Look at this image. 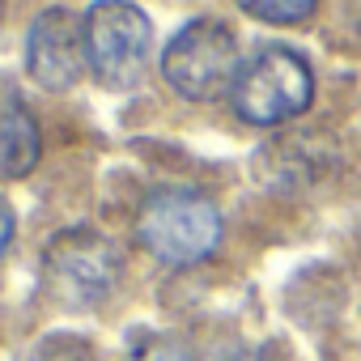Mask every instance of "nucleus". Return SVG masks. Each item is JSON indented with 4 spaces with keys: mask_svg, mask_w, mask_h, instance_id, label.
<instances>
[{
    "mask_svg": "<svg viewBox=\"0 0 361 361\" xmlns=\"http://www.w3.org/2000/svg\"><path fill=\"white\" fill-rule=\"evenodd\" d=\"M136 238L153 259H161L170 268L200 264L221 243V213L204 192L157 188L145 196V204L136 213Z\"/></svg>",
    "mask_w": 361,
    "mask_h": 361,
    "instance_id": "nucleus-1",
    "label": "nucleus"
},
{
    "mask_svg": "<svg viewBox=\"0 0 361 361\" xmlns=\"http://www.w3.org/2000/svg\"><path fill=\"white\" fill-rule=\"evenodd\" d=\"M119 276H123V251L90 226L60 230L43 247V289L64 310L102 306L115 293Z\"/></svg>",
    "mask_w": 361,
    "mask_h": 361,
    "instance_id": "nucleus-2",
    "label": "nucleus"
},
{
    "mask_svg": "<svg viewBox=\"0 0 361 361\" xmlns=\"http://www.w3.org/2000/svg\"><path fill=\"white\" fill-rule=\"evenodd\" d=\"M161 77L174 94L192 102L217 98L238 77V39L217 18H196L178 30L161 51Z\"/></svg>",
    "mask_w": 361,
    "mask_h": 361,
    "instance_id": "nucleus-3",
    "label": "nucleus"
},
{
    "mask_svg": "<svg viewBox=\"0 0 361 361\" xmlns=\"http://www.w3.org/2000/svg\"><path fill=\"white\" fill-rule=\"evenodd\" d=\"M234 111L247 123H285L314 98L310 64L289 47H264L234 77Z\"/></svg>",
    "mask_w": 361,
    "mask_h": 361,
    "instance_id": "nucleus-4",
    "label": "nucleus"
},
{
    "mask_svg": "<svg viewBox=\"0 0 361 361\" xmlns=\"http://www.w3.org/2000/svg\"><path fill=\"white\" fill-rule=\"evenodd\" d=\"M153 26L132 0H98L85 13L90 73L106 90H132L149 68Z\"/></svg>",
    "mask_w": 361,
    "mask_h": 361,
    "instance_id": "nucleus-5",
    "label": "nucleus"
},
{
    "mask_svg": "<svg viewBox=\"0 0 361 361\" xmlns=\"http://www.w3.org/2000/svg\"><path fill=\"white\" fill-rule=\"evenodd\" d=\"M90 68V51H85V18H77L73 9H43L30 22L26 35V73L35 85L64 94L81 81V73Z\"/></svg>",
    "mask_w": 361,
    "mask_h": 361,
    "instance_id": "nucleus-6",
    "label": "nucleus"
},
{
    "mask_svg": "<svg viewBox=\"0 0 361 361\" xmlns=\"http://www.w3.org/2000/svg\"><path fill=\"white\" fill-rule=\"evenodd\" d=\"M39 153H43L39 123L9 85L0 98V178H26L39 166Z\"/></svg>",
    "mask_w": 361,
    "mask_h": 361,
    "instance_id": "nucleus-7",
    "label": "nucleus"
},
{
    "mask_svg": "<svg viewBox=\"0 0 361 361\" xmlns=\"http://www.w3.org/2000/svg\"><path fill=\"white\" fill-rule=\"evenodd\" d=\"M238 5L259 18V22H272V26H293L302 18H310L314 9V0H238Z\"/></svg>",
    "mask_w": 361,
    "mask_h": 361,
    "instance_id": "nucleus-8",
    "label": "nucleus"
},
{
    "mask_svg": "<svg viewBox=\"0 0 361 361\" xmlns=\"http://www.w3.org/2000/svg\"><path fill=\"white\" fill-rule=\"evenodd\" d=\"M30 361H98V357L81 336H47V340H39Z\"/></svg>",
    "mask_w": 361,
    "mask_h": 361,
    "instance_id": "nucleus-9",
    "label": "nucleus"
},
{
    "mask_svg": "<svg viewBox=\"0 0 361 361\" xmlns=\"http://www.w3.org/2000/svg\"><path fill=\"white\" fill-rule=\"evenodd\" d=\"M128 361H196V353L174 336H149V340H140L132 348Z\"/></svg>",
    "mask_w": 361,
    "mask_h": 361,
    "instance_id": "nucleus-10",
    "label": "nucleus"
},
{
    "mask_svg": "<svg viewBox=\"0 0 361 361\" xmlns=\"http://www.w3.org/2000/svg\"><path fill=\"white\" fill-rule=\"evenodd\" d=\"M9 243H13V209L0 200V255L9 251Z\"/></svg>",
    "mask_w": 361,
    "mask_h": 361,
    "instance_id": "nucleus-11",
    "label": "nucleus"
},
{
    "mask_svg": "<svg viewBox=\"0 0 361 361\" xmlns=\"http://www.w3.org/2000/svg\"><path fill=\"white\" fill-rule=\"evenodd\" d=\"M230 361H268V357H264V353H234Z\"/></svg>",
    "mask_w": 361,
    "mask_h": 361,
    "instance_id": "nucleus-12",
    "label": "nucleus"
}]
</instances>
